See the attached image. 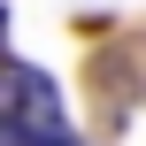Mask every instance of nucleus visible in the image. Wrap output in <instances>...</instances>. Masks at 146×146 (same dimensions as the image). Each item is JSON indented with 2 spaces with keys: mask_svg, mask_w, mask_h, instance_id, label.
I'll return each instance as SVG.
<instances>
[{
  "mask_svg": "<svg viewBox=\"0 0 146 146\" xmlns=\"http://www.w3.org/2000/svg\"><path fill=\"white\" fill-rule=\"evenodd\" d=\"M0 131H69V108H62V85L31 62H0Z\"/></svg>",
  "mask_w": 146,
  "mask_h": 146,
  "instance_id": "obj_1",
  "label": "nucleus"
},
{
  "mask_svg": "<svg viewBox=\"0 0 146 146\" xmlns=\"http://www.w3.org/2000/svg\"><path fill=\"white\" fill-rule=\"evenodd\" d=\"M0 146H85V139L77 131H38V139L31 131H0Z\"/></svg>",
  "mask_w": 146,
  "mask_h": 146,
  "instance_id": "obj_2",
  "label": "nucleus"
},
{
  "mask_svg": "<svg viewBox=\"0 0 146 146\" xmlns=\"http://www.w3.org/2000/svg\"><path fill=\"white\" fill-rule=\"evenodd\" d=\"M0 62H8V8H0Z\"/></svg>",
  "mask_w": 146,
  "mask_h": 146,
  "instance_id": "obj_3",
  "label": "nucleus"
}]
</instances>
